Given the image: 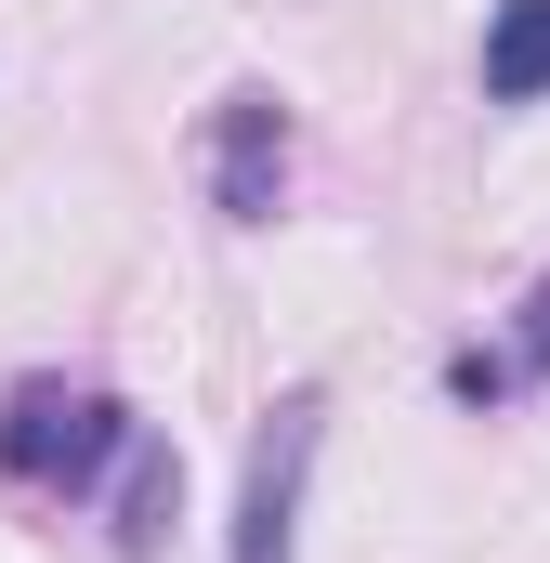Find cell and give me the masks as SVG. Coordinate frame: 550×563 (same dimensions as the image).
Wrapping results in <instances>:
<instances>
[{"mask_svg":"<svg viewBox=\"0 0 550 563\" xmlns=\"http://www.w3.org/2000/svg\"><path fill=\"white\" fill-rule=\"evenodd\" d=\"M275 197H288V106L275 92H223V119H210V210L263 223Z\"/></svg>","mask_w":550,"mask_h":563,"instance_id":"3957f363","label":"cell"},{"mask_svg":"<svg viewBox=\"0 0 550 563\" xmlns=\"http://www.w3.org/2000/svg\"><path fill=\"white\" fill-rule=\"evenodd\" d=\"M446 380H459L472 407H498V394H525V380H550V276L525 288V328H512V354H459Z\"/></svg>","mask_w":550,"mask_h":563,"instance_id":"5b68a950","label":"cell"},{"mask_svg":"<svg viewBox=\"0 0 550 563\" xmlns=\"http://www.w3.org/2000/svg\"><path fill=\"white\" fill-rule=\"evenodd\" d=\"M106 459H132V407L92 380H13L0 394V472L26 498H79Z\"/></svg>","mask_w":550,"mask_h":563,"instance_id":"6da1fadb","label":"cell"},{"mask_svg":"<svg viewBox=\"0 0 550 563\" xmlns=\"http://www.w3.org/2000/svg\"><path fill=\"white\" fill-rule=\"evenodd\" d=\"M485 92H498V106H538L550 92V0H498V26H485Z\"/></svg>","mask_w":550,"mask_h":563,"instance_id":"277c9868","label":"cell"},{"mask_svg":"<svg viewBox=\"0 0 550 563\" xmlns=\"http://www.w3.org/2000/svg\"><path fill=\"white\" fill-rule=\"evenodd\" d=\"M315 432H328V394H288V407H275V432L250 445L237 563H288V525H301V472H315Z\"/></svg>","mask_w":550,"mask_h":563,"instance_id":"7a4b0ae2","label":"cell"},{"mask_svg":"<svg viewBox=\"0 0 550 563\" xmlns=\"http://www.w3.org/2000/svg\"><path fill=\"white\" fill-rule=\"evenodd\" d=\"M170 498H184V459H157V445L132 432V485H119V551H157Z\"/></svg>","mask_w":550,"mask_h":563,"instance_id":"8992f818","label":"cell"}]
</instances>
